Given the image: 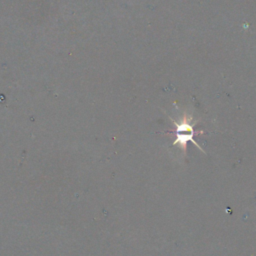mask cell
Returning a JSON list of instances; mask_svg holds the SVG:
<instances>
[{
    "mask_svg": "<svg viewBox=\"0 0 256 256\" xmlns=\"http://www.w3.org/2000/svg\"><path fill=\"white\" fill-rule=\"evenodd\" d=\"M173 123L175 124V135H176V140L174 141V145L178 144L180 145L181 149L183 151H186V145H187V142L188 141H192L201 151L203 152V150L201 149L200 146L197 144V142L193 139L195 135L199 134V132L194 131L193 129V125L191 123V117L189 115L184 114L183 117L180 119V121L176 122L172 119Z\"/></svg>",
    "mask_w": 256,
    "mask_h": 256,
    "instance_id": "6da1fadb",
    "label": "cell"
}]
</instances>
